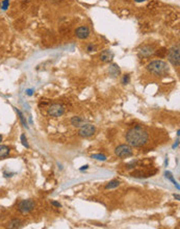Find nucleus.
<instances>
[{"label": "nucleus", "instance_id": "nucleus-31", "mask_svg": "<svg viewBox=\"0 0 180 229\" xmlns=\"http://www.w3.org/2000/svg\"><path fill=\"white\" fill-rule=\"evenodd\" d=\"M0 6H1V3H0Z\"/></svg>", "mask_w": 180, "mask_h": 229}, {"label": "nucleus", "instance_id": "nucleus-4", "mask_svg": "<svg viewBox=\"0 0 180 229\" xmlns=\"http://www.w3.org/2000/svg\"><path fill=\"white\" fill-rule=\"evenodd\" d=\"M34 201L31 200V199H27V200H23L20 203L18 204V210L23 215L29 214L30 211L34 210Z\"/></svg>", "mask_w": 180, "mask_h": 229}, {"label": "nucleus", "instance_id": "nucleus-23", "mask_svg": "<svg viewBox=\"0 0 180 229\" xmlns=\"http://www.w3.org/2000/svg\"><path fill=\"white\" fill-rule=\"evenodd\" d=\"M129 81H130V76L128 74H126V75H124V77H123V83L124 84H127V83H129Z\"/></svg>", "mask_w": 180, "mask_h": 229}, {"label": "nucleus", "instance_id": "nucleus-11", "mask_svg": "<svg viewBox=\"0 0 180 229\" xmlns=\"http://www.w3.org/2000/svg\"><path fill=\"white\" fill-rule=\"evenodd\" d=\"M153 53H154V49H153L152 46H150V45L143 46V48L140 49V54H142L143 56L148 57L150 55H152Z\"/></svg>", "mask_w": 180, "mask_h": 229}, {"label": "nucleus", "instance_id": "nucleus-8", "mask_svg": "<svg viewBox=\"0 0 180 229\" xmlns=\"http://www.w3.org/2000/svg\"><path fill=\"white\" fill-rule=\"evenodd\" d=\"M75 35H76V37L78 39H80V40H86V39L90 37L91 30L87 26H80V27H78L76 30H75Z\"/></svg>", "mask_w": 180, "mask_h": 229}, {"label": "nucleus", "instance_id": "nucleus-14", "mask_svg": "<svg viewBox=\"0 0 180 229\" xmlns=\"http://www.w3.org/2000/svg\"><path fill=\"white\" fill-rule=\"evenodd\" d=\"M11 149L6 145H0V157H6L9 154Z\"/></svg>", "mask_w": 180, "mask_h": 229}, {"label": "nucleus", "instance_id": "nucleus-15", "mask_svg": "<svg viewBox=\"0 0 180 229\" xmlns=\"http://www.w3.org/2000/svg\"><path fill=\"white\" fill-rule=\"evenodd\" d=\"M8 227L9 228H21V227H23V223H22V221L18 220V219H14V220H12L9 222Z\"/></svg>", "mask_w": 180, "mask_h": 229}, {"label": "nucleus", "instance_id": "nucleus-12", "mask_svg": "<svg viewBox=\"0 0 180 229\" xmlns=\"http://www.w3.org/2000/svg\"><path fill=\"white\" fill-rule=\"evenodd\" d=\"M109 74L112 75L113 77H117L118 75H119V74L121 73L120 68H119V66H118L117 64L110 65V66H109Z\"/></svg>", "mask_w": 180, "mask_h": 229}, {"label": "nucleus", "instance_id": "nucleus-17", "mask_svg": "<svg viewBox=\"0 0 180 229\" xmlns=\"http://www.w3.org/2000/svg\"><path fill=\"white\" fill-rule=\"evenodd\" d=\"M167 53H168V50H167V48H165V47H162V48H160V49H158L157 51L155 52V54L157 55V56H159V57H165L166 55H167Z\"/></svg>", "mask_w": 180, "mask_h": 229}, {"label": "nucleus", "instance_id": "nucleus-18", "mask_svg": "<svg viewBox=\"0 0 180 229\" xmlns=\"http://www.w3.org/2000/svg\"><path fill=\"white\" fill-rule=\"evenodd\" d=\"M166 177L168 178V179H170V180H171L173 183H174V185H175L178 189H180V188H179V185H178V183L175 181V179H174V177H173V175H172V173H171V172H166Z\"/></svg>", "mask_w": 180, "mask_h": 229}, {"label": "nucleus", "instance_id": "nucleus-7", "mask_svg": "<svg viewBox=\"0 0 180 229\" xmlns=\"http://www.w3.org/2000/svg\"><path fill=\"white\" fill-rule=\"evenodd\" d=\"M65 113V109L61 104L54 103L48 109V114L53 118H58L61 116H63Z\"/></svg>", "mask_w": 180, "mask_h": 229}, {"label": "nucleus", "instance_id": "nucleus-10", "mask_svg": "<svg viewBox=\"0 0 180 229\" xmlns=\"http://www.w3.org/2000/svg\"><path fill=\"white\" fill-rule=\"evenodd\" d=\"M114 56V52L109 49H106V50H103L100 53V60L104 61V63H109V61H112L113 58Z\"/></svg>", "mask_w": 180, "mask_h": 229}, {"label": "nucleus", "instance_id": "nucleus-13", "mask_svg": "<svg viewBox=\"0 0 180 229\" xmlns=\"http://www.w3.org/2000/svg\"><path fill=\"white\" fill-rule=\"evenodd\" d=\"M71 123H72V125L75 126V127H80L84 124V120L81 117L75 116L71 119Z\"/></svg>", "mask_w": 180, "mask_h": 229}, {"label": "nucleus", "instance_id": "nucleus-24", "mask_svg": "<svg viewBox=\"0 0 180 229\" xmlns=\"http://www.w3.org/2000/svg\"><path fill=\"white\" fill-rule=\"evenodd\" d=\"M87 50L89 51H95V46L93 44H90L87 46Z\"/></svg>", "mask_w": 180, "mask_h": 229}, {"label": "nucleus", "instance_id": "nucleus-16", "mask_svg": "<svg viewBox=\"0 0 180 229\" xmlns=\"http://www.w3.org/2000/svg\"><path fill=\"white\" fill-rule=\"evenodd\" d=\"M120 185V181H118V180H112V181H109V183L106 184L105 186V189H116L118 188V186Z\"/></svg>", "mask_w": 180, "mask_h": 229}, {"label": "nucleus", "instance_id": "nucleus-5", "mask_svg": "<svg viewBox=\"0 0 180 229\" xmlns=\"http://www.w3.org/2000/svg\"><path fill=\"white\" fill-rule=\"evenodd\" d=\"M114 153H116L117 156H119L121 158H126L130 157L133 154V151L129 145H120L114 149Z\"/></svg>", "mask_w": 180, "mask_h": 229}, {"label": "nucleus", "instance_id": "nucleus-2", "mask_svg": "<svg viewBox=\"0 0 180 229\" xmlns=\"http://www.w3.org/2000/svg\"><path fill=\"white\" fill-rule=\"evenodd\" d=\"M147 70L151 72L152 74L156 75V76H165L169 73V66L166 61L156 60L148 64Z\"/></svg>", "mask_w": 180, "mask_h": 229}, {"label": "nucleus", "instance_id": "nucleus-6", "mask_svg": "<svg viewBox=\"0 0 180 229\" xmlns=\"http://www.w3.org/2000/svg\"><path fill=\"white\" fill-rule=\"evenodd\" d=\"M95 131H96V128H95L94 125H92V124H83L82 126L79 127L78 135L82 137H90L94 135Z\"/></svg>", "mask_w": 180, "mask_h": 229}, {"label": "nucleus", "instance_id": "nucleus-19", "mask_svg": "<svg viewBox=\"0 0 180 229\" xmlns=\"http://www.w3.org/2000/svg\"><path fill=\"white\" fill-rule=\"evenodd\" d=\"M16 112L18 113V114H19V118H20V120H21V122H22V124H23V126L26 127V128H28V126H27V122H26L25 118H24V116H23V114H22V113L20 112V110H19V109H16Z\"/></svg>", "mask_w": 180, "mask_h": 229}, {"label": "nucleus", "instance_id": "nucleus-30", "mask_svg": "<svg viewBox=\"0 0 180 229\" xmlns=\"http://www.w3.org/2000/svg\"><path fill=\"white\" fill-rule=\"evenodd\" d=\"M2 139H3V137H2V136H1V135H0V143H1V142H2Z\"/></svg>", "mask_w": 180, "mask_h": 229}, {"label": "nucleus", "instance_id": "nucleus-1", "mask_svg": "<svg viewBox=\"0 0 180 229\" xmlns=\"http://www.w3.org/2000/svg\"><path fill=\"white\" fill-rule=\"evenodd\" d=\"M149 135L143 127L135 126L130 128L126 133V141L129 146L132 147H142L148 143Z\"/></svg>", "mask_w": 180, "mask_h": 229}, {"label": "nucleus", "instance_id": "nucleus-26", "mask_svg": "<svg viewBox=\"0 0 180 229\" xmlns=\"http://www.w3.org/2000/svg\"><path fill=\"white\" fill-rule=\"evenodd\" d=\"M27 94L29 95V96H30V95H32V90H28L27 91Z\"/></svg>", "mask_w": 180, "mask_h": 229}, {"label": "nucleus", "instance_id": "nucleus-21", "mask_svg": "<svg viewBox=\"0 0 180 229\" xmlns=\"http://www.w3.org/2000/svg\"><path fill=\"white\" fill-rule=\"evenodd\" d=\"M21 142L23 144V146L26 147V148H29V145H28V143H27V139H26L25 135H21Z\"/></svg>", "mask_w": 180, "mask_h": 229}, {"label": "nucleus", "instance_id": "nucleus-22", "mask_svg": "<svg viewBox=\"0 0 180 229\" xmlns=\"http://www.w3.org/2000/svg\"><path fill=\"white\" fill-rule=\"evenodd\" d=\"M8 5H9L8 0H3L2 3H1V8L3 9V11H6V9L8 8Z\"/></svg>", "mask_w": 180, "mask_h": 229}, {"label": "nucleus", "instance_id": "nucleus-20", "mask_svg": "<svg viewBox=\"0 0 180 229\" xmlns=\"http://www.w3.org/2000/svg\"><path fill=\"white\" fill-rule=\"evenodd\" d=\"M92 158H95L97 160H102V162H104V160H106V156L104 154H93V155H92Z\"/></svg>", "mask_w": 180, "mask_h": 229}, {"label": "nucleus", "instance_id": "nucleus-29", "mask_svg": "<svg viewBox=\"0 0 180 229\" xmlns=\"http://www.w3.org/2000/svg\"><path fill=\"white\" fill-rule=\"evenodd\" d=\"M174 197L177 199V200H179V195H174Z\"/></svg>", "mask_w": 180, "mask_h": 229}, {"label": "nucleus", "instance_id": "nucleus-9", "mask_svg": "<svg viewBox=\"0 0 180 229\" xmlns=\"http://www.w3.org/2000/svg\"><path fill=\"white\" fill-rule=\"evenodd\" d=\"M156 173V170L154 171H142V170H136V171H133L131 173L132 177L135 178H146V177H150V176H153V174Z\"/></svg>", "mask_w": 180, "mask_h": 229}, {"label": "nucleus", "instance_id": "nucleus-27", "mask_svg": "<svg viewBox=\"0 0 180 229\" xmlns=\"http://www.w3.org/2000/svg\"><path fill=\"white\" fill-rule=\"evenodd\" d=\"M87 168H89V166H84L83 168H81L80 170H81V171H82V170H86V169H87Z\"/></svg>", "mask_w": 180, "mask_h": 229}, {"label": "nucleus", "instance_id": "nucleus-25", "mask_svg": "<svg viewBox=\"0 0 180 229\" xmlns=\"http://www.w3.org/2000/svg\"><path fill=\"white\" fill-rule=\"evenodd\" d=\"M51 204L53 206H56V207H61V204L58 203V202H56V201H51Z\"/></svg>", "mask_w": 180, "mask_h": 229}, {"label": "nucleus", "instance_id": "nucleus-28", "mask_svg": "<svg viewBox=\"0 0 180 229\" xmlns=\"http://www.w3.org/2000/svg\"><path fill=\"white\" fill-rule=\"evenodd\" d=\"M135 2H143V1H146V0H135Z\"/></svg>", "mask_w": 180, "mask_h": 229}, {"label": "nucleus", "instance_id": "nucleus-3", "mask_svg": "<svg viewBox=\"0 0 180 229\" xmlns=\"http://www.w3.org/2000/svg\"><path fill=\"white\" fill-rule=\"evenodd\" d=\"M168 60L173 66L178 67L180 65V51L178 46H173L172 48H170L168 50Z\"/></svg>", "mask_w": 180, "mask_h": 229}]
</instances>
